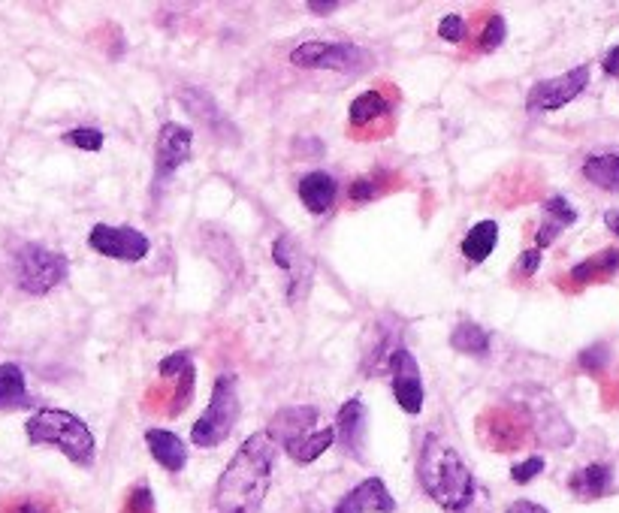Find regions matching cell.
<instances>
[{
    "label": "cell",
    "mask_w": 619,
    "mask_h": 513,
    "mask_svg": "<svg viewBox=\"0 0 619 513\" xmlns=\"http://www.w3.org/2000/svg\"><path fill=\"white\" fill-rule=\"evenodd\" d=\"M239 420V381L236 375H221L212 387V402L191 426V444L218 447L230 438Z\"/></svg>",
    "instance_id": "277c9868"
},
{
    "label": "cell",
    "mask_w": 619,
    "mask_h": 513,
    "mask_svg": "<svg viewBox=\"0 0 619 513\" xmlns=\"http://www.w3.org/2000/svg\"><path fill=\"white\" fill-rule=\"evenodd\" d=\"M583 176L595 188L619 194V154H592V157H586Z\"/></svg>",
    "instance_id": "44dd1931"
},
{
    "label": "cell",
    "mask_w": 619,
    "mask_h": 513,
    "mask_svg": "<svg viewBox=\"0 0 619 513\" xmlns=\"http://www.w3.org/2000/svg\"><path fill=\"white\" fill-rule=\"evenodd\" d=\"M13 513H46V510H43V504H37V501H22Z\"/></svg>",
    "instance_id": "60d3db41"
},
{
    "label": "cell",
    "mask_w": 619,
    "mask_h": 513,
    "mask_svg": "<svg viewBox=\"0 0 619 513\" xmlns=\"http://www.w3.org/2000/svg\"><path fill=\"white\" fill-rule=\"evenodd\" d=\"M336 444L345 447L348 456H360L366 450V435H369V411L360 399H348L339 414H336Z\"/></svg>",
    "instance_id": "4fadbf2b"
},
{
    "label": "cell",
    "mask_w": 619,
    "mask_h": 513,
    "mask_svg": "<svg viewBox=\"0 0 619 513\" xmlns=\"http://www.w3.org/2000/svg\"><path fill=\"white\" fill-rule=\"evenodd\" d=\"M290 64L299 70H336V73H363L372 64V52L357 43H321L308 40L290 52Z\"/></svg>",
    "instance_id": "8992f818"
},
{
    "label": "cell",
    "mask_w": 619,
    "mask_h": 513,
    "mask_svg": "<svg viewBox=\"0 0 619 513\" xmlns=\"http://www.w3.org/2000/svg\"><path fill=\"white\" fill-rule=\"evenodd\" d=\"M336 194H339V185L330 173H308L302 182H299V200L302 206L312 212V215H324L333 209L336 203Z\"/></svg>",
    "instance_id": "e0dca14e"
},
{
    "label": "cell",
    "mask_w": 619,
    "mask_h": 513,
    "mask_svg": "<svg viewBox=\"0 0 619 513\" xmlns=\"http://www.w3.org/2000/svg\"><path fill=\"white\" fill-rule=\"evenodd\" d=\"M499 245V224L496 221H481L475 224L466 239H462V257L469 263H484Z\"/></svg>",
    "instance_id": "d6986e66"
},
{
    "label": "cell",
    "mask_w": 619,
    "mask_h": 513,
    "mask_svg": "<svg viewBox=\"0 0 619 513\" xmlns=\"http://www.w3.org/2000/svg\"><path fill=\"white\" fill-rule=\"evenodd\" d=\"M538 266H541V251H538V248H532V251H523V254H520L517 272L529 278V275H535V269H538Z\"/></svg>",
    "instance_id": "d590c367"
},
{
    "label": "cell",
    "mask_w": 619,
    "mask_h": 513,
    "mask_svg": "<svg viewBox=\"0 0 619 513\" xmlns=\"http://www.w3.org/2000/svg\"><path fill=\"white\" fill-rule=\"evenodd\" d=\"M607 345H595V348H589V351H583L580 354V366L586 369V372H598L604 363H607Z\"/></svg>",
    "instance_id": "e575fe53"
},
{
    "label": "cell",
    "mask_w": 619,
    "mask_h": 513,
    "mask_svg": "<svg viewBox=\"0 0 619 513\" xmlns=\"http://www.w3.org/2000/svg\"><path fill=\"white\" fill-rule=\"evenodd\" d=\"M544 212H547V221H553V224L562 227V230L577 221V212L571 209V203H568L565 197H550V200L544 203Z\"/></svg>",
    "instance_id": "83f0119b"
},
{
    "label": "cell",
    "mask_w": 619,
    "mask_h": 513,
    "mask_svg": "<svg viewBox=\"0 0 619 513\" xmlns=\"http://www.w3.org/2000/svg\"><path fill=\"white\" fill-rule=\"evenodd\" d=\"M610 480H613L610 465L592 462V465H586V468H580V471L571 474L568 489H571L574 498H580V501H595V498H601V495L610 489Z\"/></svg>",
    "instance_id": "ac0fdd59"
},
{
    "label": "cell",
    "mask_w": 619,
    "mask_h": 513,
    "mask_svg": "<svg viewBox=\"0 0 619 513\" xmlns=\"http://www.w3.org/2000/svg\"><path fill=\"white\" fill-rule=\"evenodd\" d=\"M272 257H275V263L287 272V278H290L287 296L296 302V299H299V287H302V290L312 287V272H315L312 257H308V254L296 245V239H290V236H278V239H275Z\"/></svg>",
    "instance_id": "8fae6325"
},
{
    "label": "cell",
    "mask_w": 619,
    "mask_h": 513,
    "mask_svg": "<svg viewBox=\"0 0 619 513\" xmlns=\"http://www.w3.org/2000/svg\"><path fill=\"white\" fill-rule=\"evenodd\" d=\"M505 513H550L547 507H541V504H535V501H514Z\"/></svg>",
    "instance_id": "f35d334b"
},
{
    "label": "cell",
    "mask_w": 619,
    "mask_h": 513,
    "mask_svg": "<svg viewBox=\"0 0 619 513\" xmlns=\"http://www.w3.org/2000/svg\"><path fill=\"white\" fill-rule=\"evenodd\" d=\"M333 444H336V429H333V426H327V429H315L312 435H305V438H299V441L287 444L284 450H287V456H290L293 462L308 465V462L321 459V456H324Z\"/></svg>",
    "instance_id": "ffe728a7"
},
{
    "label": "cell",
    "mask_w": 619,
    "mask_h": 513,
    "mask_svg": "<svg viewBox=\"0 0 619 513\" xmlns=\"http://www.w3.org/2000/svg\"><path fill=\"white\" fill-rule=\"evenodd\" d=\"M130 513H154V498L145 483L130 492Z\"/></svg>",
    "instance_id": "836d02e7"
},
{
    "label": "cell",
    "mask_w": 619,
    "mask_h": 513,
    "mask_svg": "<svg viewBox=\"0 0 619 513\" xmlns=\"http://www.w3.org/2000/svg\"><path fill=\"white\" fill-rule=\"evenodd\" d=\"M179 100H182V106L194 115V118H200L209 130H215V133H224V136H236V130H233V124L227 121V115L221 112V106L212 100V94H206L203 88H194V85H185V88H179Z\"/></svg>",
    "instance_id": "9a60e30c"
},
{
    "label": "cell",
    "mask_w": 619,
    "mask_h": 513,
    "mask_svg": "<svg viewBox=\"0 0 619 513\" xmlns=\"http://www.w3.org/2000/svg\"><path fill=\"white\" fill-rule=\"evenodd\" d=\"M390 378H393V396L405 414H420L426 393H423V378L414 354L408 348H396L390 354Z\"/></svg>",
    "instance_id": "30bf717a"
},
{
    "label": "cell",
    "mask_w": 619,
    "mask_h": 513,
    "mask_svg": "<svg viewBox=\"0 0 619 513\" xmlns=\"http://www.w3.org/2000/svg\"><path fill=\"white\" fill-rule=\"evenodd\" d=\"M450 348L466 357H487L490 354V332L478 323H456L450 332Z\"/></svg>",
    "instance_id": "7402d4cb"
},
{
    "label": "cell",
    "mask_w": 619,
    "mask_h": 513,
    "mask_svg": "<svg viewBox=\"0 0 619 513\" xmlns=\"http://www.w3.org/2000/svg\"><path fill=\"white\" fill-rule=\"evenodd\" d=\"M194 148V133L185 124L167 121L158 133V145H154V185H164L179 166L191 160Z\"/></svg>",
    "instance_id": "9c48e42d"
},
{
    "label": "cell",
    "mask_w": 619,
    "mask_h": 513,
    "mask_svg": "<svg viewBox=\"0 0 619 513\" xmlns=\"http://www.w3.org/2000/svg\"><path fill=\"white\" fill-rule=\"evenodd\" d=\"M417 477L423 492L444 510H466L475 501L478 483L459 450L438 435H426L417 456Z\"/></svg>",
    "instance_id": "7a4b0ae2"
},
{
    "label": "cell",
    "mask_w": 619,
    "mask_h": 513,
    "mask_svg": "<svg viewBox=\"0 0 619 513\" xmlns=\"http://www.w3.org/2000/svg\"><path fill=\"white\" fill-rule=\"evenodd\" d=\"M13 269H16V284L31 293V296H46L49 290H55L61 281H67L70 275V260L46 245H22L16 251V260H13Z\"/></svg>",
    "instance_id": "5b68a950"
},
{
    "label": "cell",
    "mask_w": 619,
    "mask_h": 513,
    "mask_svg": "<svg viewBox=\"0 0 619 513\" xmlns=\"http://www.w3.org/2000/svg\"><path fill=\"white\" fill-rule=\"evenodd\" d=\"M589 85V67H574L562 76L535 82L529 97H526V109L529 112H556L562 106H568L574 97L583 94V88Z\"/></svg>",
    "instance_id": "ba28073f"
},
{
    "label": "cell",
    "mask_w": 619,
    "mask_h": 513,
    "mask_svg": "<svg viewBox=\"0 0 619 513\" xmlns=\"http://www.w3.org/2000/svg\"><path fill=\"white\" fill-rule=\"evenodd\" d=\"M616 269H619V251H616V248H607V251L583 260L580 266H574V269H571V278L580 281V284H595V281L610 278Z\"/></svg>",
    "instance_id": "603a6c76"
},
{
    "label": "cell",
    "mask_w": 619,
    "mask_h": 513,
    "mask_svg": "<svg viewBox=\"0 0 619 513\" xmlns=\"http://www.w3.org/2000/svg\"><path fill=\"white\" fill-rule=\"evenodd\" d=\"M315 423H318V408H312V405H290V408H281L272 417L266 435H269L272 444L278 441L281 447H287V444H293V441H299L305 435H312Z\"/></svg>",
    "instance_id": "5bb4252c"
},
{
    "label": "cell",
    "mask_w": 619,
    "mask_h": 513,
    "mask_svg": "<svg viewBox=\"0 0 619 513\" xmlns=\"http://www.w3.org/2000/svg\"><path fill=\"white\" fill-rule=\"evenodd\" d=\"M194 384H197V372H194V363H191V366L182 369V375L176 378V393H173V408H170L173 417L182 414V411L191 405V399H194Z\"/></svg>",
    "instance_id": "484cf974"
},
{
    "label": "cell",
    "mask_w": 619,
    "mask_h": 513,
    "mask_svg": "<svg viewBox=\"0 0 619 513\" xmlns=\"http://www.w3.org/2000/svg\"><path fill=\"white\" fill-rule=\"evenodd\" d=\"M7 405H31L25 372L16 363L0 366V408H7Z\"/></svg>",
    "instance_id": "cb8c5ba5"
},
{
    "label": "cell",
    "mask_w": 619,
    "mask_h": 513,
    "mask_svg": "<svg viewBox=\"0 0 619 513\" xmlns=\"http://www.w3.org/2000/svg\"><path fill=\"white\" fill-rule=\"evenodd\" d=\"M505 34H508V25H505V19L502 16H490L487 19V25H484V31H481V52H496L502 43H505Z\"/></svg>",
    "instance_id": "4316f807"
},
{
    "label": "cell",
    "mask_w": 619,
    "mask_h": 513,
    "mask_svg": "<svg viewBox=\"0 0 619 513\" xmlns=\"http://www.w3.org/2000/svg\"><path fill=\"white\" fill-rule=\"evenodd\" d=\"M64 142H70L82 151H100L103 148V133L97 127H76V130L64 133Z\"/></svg>",
    "instance_id": "f1b7e54d"
},
{
    "label": "cell",
    "mask_w": 619,
    "mask_h": 513,
    "mask_svg": "<svg viewBox=\"0 0 619 513\" xmlns=\"http://www.w3.org/2000/svg\"><path fill=\"white\" fill-rule=\"evenodd\" d=\"M384 115H390V100H387L381 91H366V94H360V97L351 103V109H348V118H351L354 127H369L372 121H378V118H384Z\"/></svg>",
    "instance_id": "d4e9b609"
},
{
    "label": "cell",
    "mask_w": 619,
    "mask_h": 513,
    "mask_svg": "<svg viewBox=\"0 0 619 513\" xmlns=\"http://www.w3.org/2000/svg\"><path fill=\"white\" fill-rule=\"evenodd\" d=\"M339 7H342L339 0H308V13H312V16H330Z\"/></svg>",
    "instance_id": "74e56055"
},
{
    "label": "cell",
    "mask_w": 619,
    "mask_h": 513,
    "mask_svg": "<svg viewBox=\"0 0 619 513\" xmlns=\"http://www.w3.org/2000/svg\"><path fill=\"white\" fill-rule=\"evenodd\" d=\"M541 471H544V459H541V456H532V459H526V462H520V465L511 468V480H514V483H532Z\"/></svg>",
    "instance_id": "d6a6232c"
},
{
    "label": "cell",
    "mask_w": 619,
    "mask_h": 513,
    "mask_svg": "<svg viewBox=\"0 0 619 513\" xmlns=\"http://www.w3.org/2000/svg\"><path fill=\"white\" fill-rule=\"evenodd\" d=\"M275 465V444L266 432H254L227 462L215 486V513H260Z\"/></svg>",
    "instance_id": "6da1fadb"
},
{
    "label": "cell",
    "mask_w": 619,
    "mask_h": 513,
    "mask_svg": "<svg viewBox=\"0 0 619 513\" xmlns=\"http://www.w3.org/2000/svg\"><path fill=\"white\" fill-rule=\"evenodd\" d=\"M559 233H562V227H556L553 221H544V224H541V230H538V251H541V248H547V245H553Z\"/></svg>",
    "instance_id": "8d00e7d4"
},
{
    "label": "cell",
    "mask_w": 619,
    "mask_h": 513,
    "mask_svg": "<svg viewBox=\"0 0 619 513\" xmlns=\"http://www.w3.org/2000/svg\"><path fill=\"white\" fill-rule=\"evenodd\" d=\"M145 444L151 450V459L161 468H167L170 474H179L188 465V444L170 429H148Z\"/></svg>",
    "instance_id": "2e32d148"
},
{
    "label": "cell",
    "mask_w": 619,
    "mask_h": 513,
    "mask_svg": "<svg viewBox=\"0 0 619 513\" xmlns=\"http://www.w3.org/2000/svg\"><path fill=\"white\" fill-rule=\"evenodd\" d=\"M438 37L447 40V43H462V40H466V19L456 16V13L444 16L438 22Z\"/></svg>",
    "instance_id": "f546056e"
},
{
    "label": "cell",
    "mask_w": 619,
    "mask_h": 513,
    "mask_svg": "<svg viewBox=\"0 0 619 513\" xmlns=\"http://www.w3.org/2000/svg\"><path fill=\"white\" fill-rule=\"evenodd\" d=\"M191 363H194L191 351H176V354H170L167 360H161L158 375H161V378H179V375H182V369H188Z\"/></svg>",
    "instance_id": "1f68e13d"
},
{
    "label": "cell",
    "mask_w": 619,
    "mask_h": 513,
    "mask_svg": "<svg viewBox=\"0 0 619 513\" xmlns=\"http://www.w3.org/2000/svg\"><path fill=\"white\" fill-rule=\"evenodd\" d=\"M88 248L97 251L100 257L109 260H121V263H139L148 257L151 242L142 230L136 227H109V224H94L88 233Z\"/></svg>",
    "instance_id": "52a82bcc"
},
{
    "label": "cell",
    "mask_w": 619,
    "mask_h": 513,
    "mask_svg": "<svg viewBox=\"0 0 619 513\" xmlns=\"http://www.w3.org/2000/svg\"><path fill=\"white\" fill-rule=\"evenodd\" d=\"M604 73L613 76V79H619V46L607 52V58H604Z\"/></svg>",
    "instance_id": "ab89813d"
},
{
    "label": "cell",
    "mask_w": 619,
    "mask_h": 513,
    "mask_svg": "<svg viewBox=\"0 0 619 513\" xmlns=\"http://www.w3.org/2000/svg\"><path fill=\"white\" fill-rule=\"evenodd\" d=\"M381 194V176H366V179H357L351 185V200L354 203H369Z\"/></svg>",
    "instance_id": "4dcf8cb0"
},
{
    "label": "cell",
    "mask_w": 619,
    "mask_h": 513,
    "mask_svg": "<svg viewBox=\"0 0 619 513\" xmlns=\"http://www.w3.org/2000/svg\"><path fill=\"white\" fill-rule=\"evenodd\" d=\"M604 224L610 227V233L619 236V212H607V215H604Z\"/></svg>",
    "instance_id": "b9f144b4"
},
{
    "label": "cell",
    "mask_w": 619,
    "mask_h": 513,
    "mask_svg": "<svg viewBox=\"0 0 619 513\" xmlns=\"http://www.w3.org/2000/svg\"><path fill=\"white\" fill-rule=\"evenodd\" d=\"M28 441L31 444H49L58 447L73 465L79 468H91L94 456H97V441L91 435V429L85 426V420H79L70 411L61 408H40L28 423H25Z\"/></svg>",
    "instance_id": "3957f363"
},
{
    "label": "cell",
    "mask_w": 619,
    "mask_h": 513,
    "mask_svg": "<svg viewBox=\"0 0 619 513\" xmlns=\"http://www.w3.org/2000/svg\"><path fill=\"white\" fill-rule=\"evenodd\" d=\"M393 510L396 501L381 477H366L333 507V513H393Z\"/></svg>",
    "instance_id": "7c38bea8"
}]
</instances>
